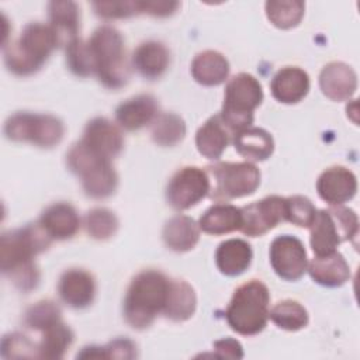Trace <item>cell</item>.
I'll return each instance as SVG.
<instances>
[{
  "label": "cell",
  "mask_w": 360,
  "mask_h": 360,
  "mask_svg": "<svg viewBox=\"0 0 360 360\" xmlns=\"http://www.w3.org/2000/svg\"><path fill=\"white\" fill-rule=\"evenodd\" d=\"M39 222L3 233L0 240V269L21 291L28 292L39 284V270L34 262L52 243Z\"/></svg>",
  "instance_id": "1"
},
{
  "label": "cell",
  "mask_w": 360,
  "mask_h": 360,
  "mask_svg": "<svg viewBox=\"0 0 360 360\" xmlns=\"http://www.w3.org/2000/svg\"><path fill=\"white\" fill-rule=\"evenodd\" d=\"M170 281L165 273L153 269L142 270L132 278L124 300V318L131 328L146 329L163 314Z\"/></svg>",
  "instance_id": "2"
},
{
  "label": "cell",
  "mask_w": 360,
  "mask_h": 360,
  "mask_svg": "<svg viewBox=\"0 0 360 360\" xmlns=\"http://www.w3.org/2000/svg\"><path fill=\"white\" fill-rule=\"evenodd\" d=\"M93 70L107 89H121L129 79L125 44L121 32L111 25L98 27L87 41Z\"/></svg>",
  "instance_id": "3"
},
{
  "label": "cell",
  "mask_w": 360,
  "mask_h": 360,
  "mask_svg": "<svg viewBox=\"0 0 360 360\" xmlns=\"http://www.w3.org/2000/svg\"><path fill=\"white\" fill-rule=\"evenodd\" d=\"M56 46L59 41L51 25L30 22L15 42L4 46V63L11 73L30 76L42 68Z\"/></svg>",
  "instance_id": "4"
},
{
  "label": "cell",
  "mask_w": 360,
  "mask_h": 360,
  "mask_svg": "<svg viewBox=\"0 0 360 360\" xmlns=\"http://www.w3.org/2000/svg\"><path fill=\"white\" fill-rule=\"evenodd\" d=\"M270 292L260 280H249L239 285L225 311V318L232 330L243 336L262 332L269 319Z\"/></svg>",
  "instance_id": "5"
},
{
  "label": "cell",
  "mask_w": 360,
  "mask_h": 360,
  "mask_svg": "<svg viewBox=\"0 0 360 360\" xmlns=\"http://www.w3.org/2000/svg\"><path fill=\"white\" fill-rule=\"evenodd\" d=\"M262 101L260 82L249 73H238L226 83L219 117L235 135L252 125L253 112Z\"/></svg>",
  "instance_id": "6"
},
{
  "label": "cell",
  "mask_w": 360,
  "mask_h": 360,
  "mask_svg": "<svg viewBox=\"0 0 360 360\" xmlns=\"http://www.w3.org/2000/svg\"><path fill=\"white\" fill-rule=\"evenodd\" d=\"M309 231L314 253L323 256L335 252L339 243L357 235L359 219L353 210L343 205H330L328 210H316Z\"/></svg>",
  "instance_id": "7"
},
{
  "label": "cell",
  "mask_w": 360,
  "mask_h": 360,
  "mask_svg": "<svg viewBox=\"0 0 360 360\" xmlns=\"http://www.w3.org/2000/svg\"><path fill=\"white\" fill-rule=\"evenodd\" d=\"M66 163L72 173L82 179L86 195L107 198L118 186V174L110 160L93 155L80 142H76L66 155Z\"/></svg>",
  "instance_id": "8"
},
{
  "label": "cell",
  "mask_w": 360,
  "mask_h": 360,
  "mask_svg": "<svg viewBox=\"0 0 360 360\" xmlns=\"http://www.w3.org/2000/svg\"><path fill=\"white\" fill-rule=\"evenodd\" d=\"M210 195L214 200H232L250 195L260 184V170L250 162H221L207 167Z\"/></svg>",
  "instance_id": "9"
},
{
  "label": "cell",
  "mask_w": 360,
  "mask_h": 360,
  "mask_svg": "<svg viewBox=\"0 0 360 360\" xmlns=\"http://www.w3.org/2000/svg\"><path fill=\"white\" fill-rule=\"evenodd\" d=\"M4 134L15 142H30L39 148L58 145L65 134L63 122L51 114L15 112L7 118Z\"/></svg>",
  "instance_id": "10"
},
{
  "label": "cell",
  "mask_w": 360,
  "mask_h": 360,
  "mask_svg": "<svg viewBox=\"0 0 360 360\" xmlns=\"http://www.w3.org/2000/svg\"><path fill=\"white\" fill-rule=\"evenodd\" d=\"M210 188L211 183L207 170L197 166H186L169 180L166 200L174 210H188L210 194Z\"/></svg>",
  "instance_id": "11"
},
{
  "label": "cell",
  "mask_w": 360,
  "mask_h": 360,
  "mask_svg": "<svg viewBox=\"0 0 360 360\" xmlns=\"http://www.w3.org/2000/svg\"><path fill=\"white\" fill-rule=\"evenodd\" d=\"M270 263L278 277L295 281L304 276L308 267V257L304 243L291 235H281L270 245Z\"/></svg>",
  "instance_id": "12"
},
{
  "label": "cell",
  "mask_w": 360,
  "mask_h": 360,
  "mask_svg": "<svg viewBox=\"0 0 360 360\" xmlns=\"http://www.w3.org/2000/svg\"><path fill=\"white\" fill-rule=\"evenodd\" d=\"M240 211L242 225L239 231L252 238L262 236L277 224L285 221V198L269 195L240 208Z\"/></svg>",
  "instance_id": "13"
},
{
  "label": "cell",
  "mask_w": 360,
  "mask_h": 360,
  "mask_svg": "<svg viewBox=\"0 0 360 360\" xmlns=\"http://www.w3.org/2000/svg\"><path fill=\"white\" fill-rule=\"evenodd\" d=\"M80 142L90 152L110 162L124 148V136L120 128L104 117H96L87 122Z\"/></svg>",
  "instance_id": "14"
},
{
  "label": "cell",
  "mask_w": 360,
  "mask_h": 360,
  "mask_svg": "<svg viewBox=\"0 0 360 360\" xmlns=\"http://www.w3.org/2000/svg\"><path fill=\"white\" fill-rule=\"evenodd\" d=\"M316 191L329 205H342L354 197L357 191V179L347 167L332 166L318 177Z\"/></svg>",
  "instance_id": "15"
},
{
  "label": "cell",
  "mask_w": 360,
  "mask_h": 360,
  "mask_svg": "<svg viewBox=\"0 0 360 360\" xmlns=\"http://www.w3.org/2000/svg\"><path fill=\"white\" fill-rule=\"evenodd\" d=\"M58 292L66 305L75 309L87 308L96 297V280L87 270L69 269L59 278Z\"/></svg>",
  "instance_id": "16"
},
{
  "label": "cell",
  "mask_w": 360,
  "mask_h": 360,
  "mask_svg": "<svg viewBox=\"0 0 360 360\" xmlns=\"http://www.w3.org/2000/svg\"><path fill=\"white\" fill-rule=\"evenodd\" d=\"M319 87L328 98L345 101L356 93L357 75L352 66L343 62H330L321 70Z\"/></svg>",
  "instance_id": "17"
},
{
  "label": "cell",
  "mask_w": 360,
  "mask_h": 360,
  "mask_svg": "<svg viewBox=\"0 0 360 360\" xmlns=\"http://www.w3.org/2000/svg\"><path fill=\"white\" fill-rule=\"evenodd\" d=\"M159 104L152 94H138L122 101L115 110V120L121 128L136 131L152 124L159 114Z\"/></svg>",
  "instance_id": "18"
},
{
  "label": "cell",
  "mask_w": 360,
  "mask_h": 360,
  "mask_svg": "<svg viewBox=\"0 0 360 360\" xmlns=\"http://www.w3.org/2000/svg\"><path fill=\"white\" fill-rule=\"evenodd\" d=\"M270 90L277 101L284 104H295L308 94L309 76L298 66L281 68L273 76Z\"/></svg>",
  "instance_id": "19"
},
{
  "label": "cell",
  "mask_w": 360,
  "mask_h": 360,
  "mask_svg": "<svg viewBox=\"0 0 360 360\" xmlns=\"http://www.w3.org/2000/svg\"><path fill=\"white\" fill-rule=\"evenodd\" d=\"M52 239L65 240L76 235L80 228V218L76 208L69 202L49 205L38 221Z\"/></svg>",
  "instance_id": "20"
},
{
  "label": "cell",
  "mask_w": 360,
  "mask_h": 360,
  "mask_svg": "<svg viewBox=\"0 0 360 360\" xmlns=\"http://www.w3.org/2000/svg\"><path fill=\"white\" fill-rule=\"evenodd\" d=\"M170 52L159 41L142 42L132 55V66L145 79H159L169 68Z\"/></svg>",
  "instance_id": "21"
},
{
  "label": "cell",
  "mask_w": 360,
  "mask_h": 360,
  "mask_svg": "<svg viewBox=\"0 0 360 360\" xmlns=\"http://www.w3.org/2000/svg\"><path fill=\"white\" fill-rule=\"evenodd\" d=\"M232 136L233 132L226 127L219 114H217L198 128L195 134V146L202 156L215 160L221 158Z\"/></svg>",
  "instance_id": "22"
},
{
  "label": "cell",
  "mask_w": 360,
  "mask_h": 360,
  "mask_svg": "<svg viewBox=\"0 0 360 360\" xmlns=\"http://www.w3.org/2000/svg\"><path fill=\"white\" fill-rule=\"evenodd\" d=\"M51 27L55 31L59 46H68L75 41L80 28V13L75 1L55 0L48 4Z\"/></svg>",
  "instance_id": "23"
},
{
  "label": "cell",
  "mask_w": 360,
  "mask_h": 360,
  "mask_svg": "<svg viewBox=\"0 0 360 360\" xmlns=\"http://www.w3.org/2000/svg\"><path fill=\"white\" fill-rule=\"evenodd\" d=\"M307 270L312 280L323 287H340L350 278V267L339 252L314 257Z\"/></svg>",
  "instance_id": "24"
},
{
  "label": "cell",
  "mask_w": 360,
  "mask_h": 360,
  "mask_svg": "<svg viewBox=\"0 0 360 360\" xmlns=\"http://www.w3.org/2000/svg\"><path fill=\"white\" fill-rule=\"evenodd\" d=\"M253 252L250 245L239 238L226 239L217 248L215 263L218 270L225 276H239L252 263Z\"/></svg>",
  "instance_id": "25"
},
{
  "label": "cell",
  "mask_w": 360,
  "mask_h": 360,
  "mask_svg": "<svg viewBox=\"0 0 360 360\" xmlns=\"http://www.w3.org/2000/svg\"><path fill=\"white\" fill-rule=\"evenodd\" d=\"M163 242L174 252H188L191 250L200 239L198 224L187 215H174L163 226Z\"/></svg>",
  "instance_id": "26"
},
{
  "label": "cell",
  "mask_w": 360,
  "mask_h": 360,
  "mask_svg": "<svg viewBox=\"0 0 360 360\" xmlns=\"http://www.w3.org/2000/svg\"><path fill=\"white\" fill-rule=\"evenodd\" d=\"M191 75L202 86H218L229 75V62L222 53L208 49L195 55L191 62Z\"/></svg>",
  "instance_id": "27"
},
{
  "label": "cell",
  "mask_w": 360,
  "mask_h": 360,
  "mask_svg": "<svg viewBox=\"0 0 360 360\" xmlns=\"http://www.w3.org/2000/svg\"><path fill=\"white\" fill-rule=\"evenodd\" d=\"M235 149L240 156L252 162L266 160L274 150L271 135L262 128H246L233 135Z\"/></svg>",
  "instance_id": "28"
},
{
  "label": "cell",
  "mask_w": 360,
  "mask_h": 360,
  "mask_svg": "<svg viewBox=\"0 0 360 360\" xmlns=\"http://www.w3.org/2000/svg\"><path fill=\"white\" fill-rule=\"evenodd\" d=\"M242 211L231 204H214L200 218L198 226L210 235H224L240 229Z\"/></svg>",
  "instance_id": "29"
},
{
  "label": "cell",
  "mask_w": 360,
  "mask_h": 360,
  "mask_svg": "<svg viewBox=\"0 0 360 360\" xmlns=\"http://www.w3.org/2000/svg\"><path fill=\"white\" fill-rule=\"evenodd\" d=\"M197 307L194 288L184 280H172L163 315L174 322H183L193 316Z\"/></svg>",
  "instance_id": "30"
},
{
  "label": "cell",
  "mask_w": 360,
  "mask_h": 360,
  "mask_svg": "<svg viewBox=\"0 0 360 360\" xmlns=\"http://www.w3.org/2000/svg\"><path fill=\"white\" fill-rule=\"evenodd\" d=\"M72 329L60 321L42 330V339L38 345V354L42 359H62L73 343Z\"/></svg>",
  "instance_id": "31"
},
{
  "label": "cell",
  "mask_w": 360,
  "mask_h": 360,
  "mask_svg": "<svg viewBox=\"0 0 360 360\" xmlns=\"http://www.w3.org/2000/svg\"><path fill=\"white\" fill-rule=\"evenodd\" d=\"M152 139L160 146H174L186 135V122L173 112H159L152 122Z\"/></svg>",
  "instance_id": "32"
},
{
  "label": "cell",
  "mask_w": 360,
  "mask_h": 360,
  "mask_svg": "<svg viewBox=\"0 0 360 360\" xmlns=\"http://www.w3.org/2000/svg\"><path fill=\"white\" fill-rule=\"evenodd\" d=\"M269 318L280 329L290 332H295L305 328L309 321L307 309L298 301L294 300L278 301L269 312Z\"/></svg>",
  "instance_id": "33"
},
{
  "label": "cell",
  "mask_w": 360,
  "mask_h": 360,
  "mask_svg": "<svg viewBox=\"0 0 360 360\" xmlns=\"http://www.w3.org/2000/svg\"><path fill=\"white\" fill-rule=\"evenodd\" d=\"M305 4L302 1H267L266 15L273 25L281 30H288L300 24L304 15Z\"/></svg>",
  "instance_id": "34"
},
{
  "label": "cell",
  "mask_w": 360,
  "mask_h": 360,
  "mask_svg": "<svg viewBox=\"0 0 360 360\" xmlns=\"http://www.w3.org/2000/svg\"><path fill=\"white\" fill-rule=\"evenodd\" d=\"M86 232L97 240H107L115 235L118 219L115 214L107 208H93L84 217Z\"/></svg>",
  "instance_id": "35"
},
{
  "label": "cell",
  "mask_w": 360,
  "mask_h": 360,
  "mask_svg": "<svg viewBox=\"0 0 360 360\" xmlns=\"http://www.w3.org/2000/svg\"><path fill=\"white\" fill-rule=\"evenodd\" d=\"M136 346L127 338H118L107 346H87L77 353V359H134Z\"/></svg>",
  "instance_id": "36"
},
{
  "label": "cell",
  "mask_w": 360,
  "mask_h": 360,
  "mask_svg": "<svg viewBox=\"0 0 360 360\" xmlns=\"http://www.w3.org/2000/svg\"><path fill=\"white\" fill-rule=\"evenodd\" d=\"M62 319V311L59 305L51 300H42L31 305L25 315L24 323L34 330H44L52 323Z\"/></svg>",
  "instance_id": "37"
},
{
  "label": "cell",
  "mask_w": 360,
  "mask_h": 360,
  "mask_svg": "<svg viewBox=\"0 0 360 360\" xmlns=\"http://www.w3.org/2000/svg\"><path fill=\"white\" fill-rule=\"evenodd\" d=\"M66 63L70 72L76 76L87 77L94 75L87 41L84 42L80 38H76L66 46Z\"/></svg>",
  "instance_id": "38"
},
{
  "label": "cell",
  "mask_w": 360,
  "mask_h": 360,
  "mask_svg": "<svg viewBox=\"0 0 360 360\" xmlns=\"http://www.w3.org/2000/svg\"><path fill=\"white\" fill-rule=\"evenodd\" d=\"M315 212V205L304 195H292L285 198V221L297 226L309 228Z\"/></svg>",
  "instance_id": "39"
},
{
  "label": "cell",
  "mask_w": 360,
  "mask_h": 360,
  "mask_svg": "<svg viewBox=\"0 0 360 360\" xmlns=\"http://www.w3.org/2000/svg\"><path fill=\"white\" fill-rule=\"evenodd\" d=\"M1 356L4 359H25L39 357L38 346L32 343L25 335L8 333L1 340Z\"/></svg>",
  "instance_id": "40"
},
{
  "label": "cell",
  "mask_w": 360,
  "mask_h": 360,
  "mask_svg": "<svg viewBox=\"0 0 360 360\" xmlns=\"http://www.w3.org/2000/svg\"><path fill=\"white\" fill-rule=\"evenodd\" d=\"M91 6L94 13L104 20L127 18L139 14L138 1H94Z\"/></svg>",
  "instance_id": "41"
},
{
  "label": "cell",
  "mask_w": 360,
  "mask_h": 360,
  "mask_svg": "<svg viewBox=\"0 0 360 360\" xmlns=\"http://www.w3.org/2000/svg\"><path fill=\"white\" fill-rule=\"evenodd\" d=\"M139 3V13L149 14L153 17H167L172 15L179 7V1H160V0H150V1H138Z\"/></svg>",
  "instance_id": "42"
},
{
  "label": "cell",
  "mask_w": 360,
  "mask_h": 360,
  "mask_svg": "<svg viewBox=\"0 0 360 360\" xmlns=\"http://www.w3.org/2000/svg\"><path fill=\"white\" fill-rule=\"evenodd\" d=\"M215 356L221 359H242L243 357V349L242 345L232 338L219 339L214 343Z\"/></svg>",
  "instance_id": "43"
}]
</instances>
